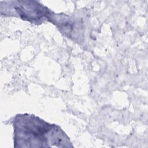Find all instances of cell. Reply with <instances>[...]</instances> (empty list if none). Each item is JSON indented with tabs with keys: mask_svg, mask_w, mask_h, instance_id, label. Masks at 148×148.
Returning <instances> with one entry per match:
<instances>
[{
	"mask_svg": "<svg viewBox=\"0 0 148 148\" xmlns=\"http://www.w3.org/2000/svg\"><path fill=\"white\" fill-rule=\"evenodd\" d=\"M13 127L15 143H64L68 138L57 125L49 124L32 114L16 116Z\"/></svg>",
	"mask_w": 148,
	"mask_h": 148,
	"instance_id": "cell-1",
	"label": "cell"
},
{
	"mask_svg": "<svg viewBox=\"0 0 148 148\" xmlns=\"http://www.w3.org/2000/svg\"><path fill=\"white\" fill-rule=\"evenodd\" d=\"M5 8H9V11L14 10L16 14L22 19L32 22L39 21L44 17L48 18L50 10L38 1H2Z\"/></svg>",
	"mask_w": 148,
	"mask_h": 148,
	"instance_id": "cell-2",
	"label": "cell"
}]
</instances>
